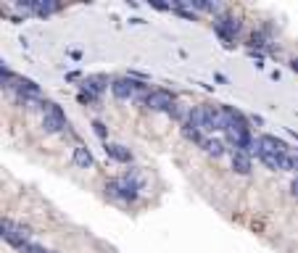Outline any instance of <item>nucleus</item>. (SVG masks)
<instances>
[{
  "instance_id": "obj_22",
  "label": "nucleus",
  "mask_w": 298,
  "mask_h": 253,
  "mask_svg": "<svg viewBox=\"0 0 298 253\" xmlns=\"http://www.w3.org/2000/svg\"><path fill=\"white\" fill-rule=\"evenodd\" d=\"M26 253H55V251L45 248V246H40V243H29V248H26Z\"/></svg>"
},
{
  "instance_id": "obj_17",
  "label": "nucleus",
  "mask_w": 298,
  "mask_h": 253,
  "mask_svg": "<svg viewBox=\"0 0 298 253\" xmlns=\"http://www.w3.org/2000/svg\"><path fill=\"white\" fill-rule=\"evenodd\" d=\"M188 3H190L193 11H203V13H217V11H222V5L209 3V0H188Z\"/></svg>"
},
{
  "instance_id": "obj_16",
  "label": "nucleus",
  "mask_w": 298,
  "mask_h": 253,
  "mask_svg": "<svg viewBox=\"0 0 298 253\" xmlns=\"http://www.w3.org/2000/svg\"><path fill=\"white\" fill-rule=\"evenodd\" d=\"M182 135H185V140H190V143H198V145H203V140H206V135H203L201 129H195L190 121H185V124H182Z\"/></svg>"
},
{
  "instance_id": "obj_14",
  "label": "nucleus",
  "mask_w": 298,
  "mask_h": 253,
  "mask_svg": "<svg viewBox=\"0 0 298 253\" xmlns=\"http://www.w3.org/2000/svg\"><path fill=\"white\" fill-rule=\"evenodd\" d=\"M201 148H203V153H209L211 158H222V156H225V151H227L225 140H219V137H206Z\"/></svg>"
},
{
  "instance_id": "obj_23",
  "label": "nucleus",
  "mask_w": 298,
  "mask_h": 253,
  "mask_svg": "<svg viewBox=\"0 0 298 253\" xmlns=\"http://www.w3.org/2000/svg\"><path fill=\"white\" fill-rule=\"evenodd\" d=\"M85 77H82L79 71H66V82H82Z\"/></svg>"
},
{
  "instance_id": "obj_19",
  "label": "nucleus",
  "mask_w": 298,
  "mask_h": 253,
  "mask_svg": "<svg viewBox=\"0 0 298 253\" xmlns=\"http://www.w3.org/2000/svg\"><path fill=\"white\" fill-rule=\"evenodd\" d=\"M267 169H272V172H283V156H272V153H262L259 158Z\"/></svg>"
},
{
  "instance_id": "obj_21",
  "label": "nucleus",
  "mask_w": 298,
  "mask_h": 253,
  "mask_svg": "<svg viewBox=\"0 0 298 253\" xmlns=\"http://www.w3.org/2000/svg\"><path fill=\"white\" fill-rule=\"evenodd\" d=\"M151 8H153V11H174V5L164 3V0H151Z\"/></svg>"
},
{
  "instance_id": "obj_7",
  "label": "nucleus",
  "mask_w": 298,
  "mask_h": 253,
  "mask_svg": "<svg viewBox=\"0 0 298 253\" xmlns=\"http://www.w3.org/2000/svg\"><path fill=\"white\" fill-rule=\"evenodd\" d=\"M174 103H177V98L172 95L169 90H153L145 106L151 111H166V114H169V111L174 108Z\"/></svg>"
},
{
  "instance_id": "obj_24",
  "label": "nucleus",
  "mask_w": 298,
  "mask_h": 253,
  "mask_svg": "<svg viewBox=\"0 0 298 253\" xmlns=\"http://www.w3.org/2000/svg\"><path fill=\"white\" fill-rule=\"evenodd\" d=\"M291 195H293V198H298V174L293 177V182H291Z\"/></svg>"
},
{
  "instance_id": "obj_10",
  "label": "nucleus",
  "mask_w": 298,
  "mask_h": 253,
  "mask_svg": "<svg viewBox=\"0 0 298 253\" xmlns=\"http://www.w3.org/2000/svg\"><path fill=\"white\" fill-rule=\"evenodd\" d=\"M262 145H264V153H272V156H288L291 153V145L283 143V140L275 137V135H262Z\"/></svg>"
},
{
  "instance_id": "obj_2",
  "label": "nucleus",
  "mask_w": 298,
  "mask_h": 253,
  "mask_svg": "<svg viewBox=\"0 0 298 253\" xmlns=\"http://www.w3.org/2000/svg\"><path fill=\"white\" fill-rule=\"evenodd\" d=\"M29 235H32V230L26 227V224H16L8 217L3 219V240L8 243V246L26 251V248H29Z\"/></svg>"
},
{
  "instance_id": "obj_20",
  "label": "nucleus",
  "mask_w": 298,
  "mask_h": 253,
  "mask_svg": "<svg viewBox=\"0 0 298 253\" xmlns=\"http://www.w3.org/2000/svg\"><path fill=\"white\" fill-rule=\"evenodd\" d=\"M92 132H95L100 140H106V137H108V129H106V124H103V121H98V119L92 121Z\"/></svg>"
},
{
  "instance_id": "obj_12",
  "label": "nucleus",
  "mask_w": 298,
  "mask_h": 253,
  "mask_svg": "<svg viewBox=\"0 0 298 253\" xmlns=\"http://www.w3.org/2000/svg\"><path fill=\"white\" fill-rule=\"evenodd\" d=\"M71 158H74V164H77L79 169H90L92 164H95V158H92L90 148H87V145H82V143H77V145H74Z\"/></svg>"
},
{
  "instance_id": "obj_1",
  "label": "nucleus",
  "mask_w": 298,
  "mask_h": 253,
  "mask_svg": "<svg viewBox=\"0 0 298 253\" xmlns=\"http://www.w3.org/2000/svg\"><path fill=\"white\" fill-rule=\"evenodd\" d=\"M188 121L195 129H201L203 135H206V132H217V108H211V106H193L188 111Z\"/></svg>"
},
{
  "instance_id": "obj_18",
  "label": "nucleus",
  "mask_w": 298,
  "mask_h": 253,
  "mask_svg": "<svg viewBox=\"0 0 298 253\" xmlns=\"http://www.w3.org/2000/svg\"><path fill=\"white\" fill-rule=\"evenodd\" d=\"M174 13L182 16V18H188V21H195V18H198V13H195L193 8H190L188 0H180V3H174Z\"/></svg>"
},
{
  "instance_id": "obj_5",
  "label": "nucleus",
  "mask_w": 298,
  "mask_h": 253,
  "mask_svg": "<svg viewBox=\"0 0 298 253\" xmlns=\"http://www.w3.org/2000/svg\"><path fill=\"white\" fill-rule=\"evenodd\" d=\"M106 193L111 195V198L124 201V203H135L137 195H140V190H137L135 185H129L124 177H122V180H108L106 182Z\"/></svg>"
},
{
  "instance_id": "obj_8",
  "label": "nucleus",
  "mask_w": 298,
  "mask_h": 253,
  "mask_svg": "<svg viewBox=\"0 0 298 253\" xmlns=\"http://www.w3.org/2000/svg\"><path fill=\"white\" fill-rule=\"evenodd\" d=\"M137 84L140 82H135L129 77H116V79H111V92H114L116 100H127V98H135Z\"/></svg>"
},
{
  "instance_id": "obj_3",
  "label": "nucleus",
  "mask_w": 298,
  "mask_h": 253,
  "mask_svg": "<svg viewBox=\"0 0 298 253\" xmlns=\"http://www.w3.org/2000/svg\"><path fill=\"white\" fill-rule=\"evenodd\" d=\"M66 127H69V121H66L63 108L48 100V103H45V111H42V129H45L48 135H58V132H63Z\"/></svg>"
},
{
  "instance_id": "obj_25",
  "label": "nucleus",
  "mask_w": 298,
  "mask_h": 253,
  "mask_svg": "<svg viewBox=\"0 0 298 253\" xmlns=\"http://www.w3.org/2000/svg\"><path fill=\"white\" fill-rule=\"evenodd\" d=\"M214 79H217L219 84H227V77H225V74H222V71H217V74H214Z\"/></svg>"
},
{
  "instance_id": "obj_26",
  "label": "nucleus",
  "mask_w": 298,
  "mask_h": 253,
  "mask_svg": "<svg viewBox=\"0 0 298 253\" xmlns=\"http://www.w3.org/2000/svg\"><path fill=\"white\" fill-rule=\"evenodd\" d=\"M251 121H254V124H259V127H262V124H264V119H262V116H259V114H251Z\"/></svg>"
},
{
  "instance_id": "obj_9",
  "label": "nucleus",
  "mask_w": 298,
  "mask_h": 253,
  "mask_svg": "<svg viewBox=\"0 0 298 253\" xmlns=\"http://www.w3.org/2000/svg\"><path fill=\"white\" fill-rule=\"evenodd\" d=\"M13 90H16V95L21 98V100L40 98V84H37V82H32V79H24V77H18V79H16Z\"/></svg>"
},
{
  "instance_id": "obj_6",
  "label": "nucleus",
  "mask_w": 298,
  "mask_h": 253,
  "mask_svg": "<svg viewBox=\"0 0 298 253\" xmlns=\"http://www.w3.org/2000/svg\"><path fill=\"white\" fill-rule=\"evenodd\" d=\"M106 90H111V79L106 74H90V77L79 82V92H87L92 98H100Z\"/></svg>"
},
{
  "instance_id": "obj_15",
  "label": "nucleus",
  "mask_w": 298,
  "mask_h": 253,
  "mask_svg": "<svg viewBox=\"0 0 298 253\" xmlns=\"http://www.w3.org/2000/svg\"><path fill=\"white\" fill-rule=\"evenodd\" d=\"M58 3H55V0H34V3H32V8H29V11L34 13V16H40V18H45V16H50V13H55V11H58Z\"/></svg>"
},
{
  "instance_id": "obj_13",
  "label": "nucleus",
  "mask_w": 298,
  "mask_h": 253,
  "mask_svg": "<svg viewBox=\"0 0 298 253\" xmlns=\"http://www.w3.org/2000/svg\"><path fill=\"white\" fill-rule=\"evenodd\" d=\"M106 153L114 158V161H122V164H129L132 161V151H129L127 145H119V143H106Z\"/></svg>"
},
{
  "instance_id": "obj_4",
  "label": "nucleus",
  "mask_w": 298,
  "mask_h": 253,
  "mask_svg": "<svg viewBox=\"0 0 298 253\" xmlns=\"http://www.w3.org/2000/svg\"><path fill=\"white\" fill-rule=\"evenodd\" d=\"M214 32L219 34L222 42L230 45V40H235V37H240V32H243V18L232 16V13L219 16L217 21H214Z\"/></svg>"
},
{
  "instance_id": "obj_11",
  "label": "nucleus",
  "mask_w": 298,
  "mask_h": 253,
  "mask_svg": "<svg viewBox=\"0 0 298 253\" xmlns=\"http://www.w3.org/2000/svg\"><path fill=\"white\" fill-rule=\"evenodd\" d=\"M230 164H232V169H235L238 174H251V169H254V158H251L248 153H243V151H232Z\"/></svg>"
}]
</instances>
